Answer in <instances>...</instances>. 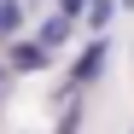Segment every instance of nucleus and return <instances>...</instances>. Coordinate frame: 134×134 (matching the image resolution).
<instances>
[{
  "label": "nucleus",
  "mask_w": 134,
  "mask_h": 134,
  "mask_svg": "<svg viewBox=\"0 0 134 134\" xmlns=\"http://www.w3.org/2000/svg\"><path fill=\"white\" fill-rule=\"evenodd\" d=\"M18 29H24V12H18V0H0V47H12Z\"/></svg>",
  "instance_id": "obj_4"
},
{
  "label": "nucleus",
  "mask_w": 134,
  "mask_h": 134,
  "mask_svg": "<svg viewBox=\"0 0 134 134\" xmlns=\"http://www.w3.org/2000/svg\"><path fill=\"white\" fill-rule=\"evenodd\" d=\"M99 70H105V35H99L93 47L76 58V70H70V87H87V82H99Z\"/></svg>",
  "instance_id": "obj_1"
},
{
  "label": "nucleus",
  "mask_w": 134,
  "mask_h": 134,
  "mask_svg": "<svg viewBox=\"0 0 134 134\" xmlns=\"http://www.w3.org/2000/svg\"><path fill=\"white\" fill-rule=\"evenodd\" d=\"M35 35H41V47H47V53H53V47H64V41H70V12H53Z\"/></svg>",
  "instance_id": "obj_3"
},
{
  "label": "nucleus",
  "mask_w": 134,
  "mask_h": 134,
  "mask_svg": "<svg viewBox=\"0 0 134 134\" xmlns=\"http://www.w3.org/2000/svg\"><path fill=\"white\" fill-rule=\"evenodd\" d=\"M76 6H82V0H64V12H76Z\"/></svg>",
  "instance_id": "obj_6"
},
{
  "label": "nucleus",
  "mask_w": 134,
  "mask_h": 134,
  "mask_svg": "<svg viewBox=\"0 0 134 134\" xmlns=\"http://www.w3.org/2000/svg\"><path fill=\"white\" fill-rule=\"evenodd\" d=\"M105 18H111V0H93V6H87V24L105 29Z\"/></svg>",
  "instance_id": "obj_5"
},
{
  "label": "nucleus",
  "mask_w": 134,
  "mask_h": 134,
  "mask_svg": "<svg viewBox=\"0 0 134 134\" xmlns=\"http://www.w3.org/2000/svg\"><path fill=\"white\" fill-rule=\"evenodd\" d=\"M41 64H47L41 41H12V70H41Z\"/></svg>",
  "instance_id": "obj_2"
}]
</instances>
